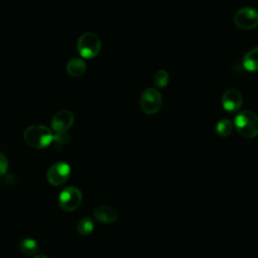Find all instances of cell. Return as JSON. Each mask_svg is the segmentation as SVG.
I'll return each instance as SVG.
<instances>
[{
  "mask_svg": "<svg viewBox=\"0 0 258 258\" xmlns=\"http://www.w3.org/2000/svg\"><path fill=\"white\" fill-rule=\"evenodd\" d=\"M53 136L54 134L48 127L40 124L27 127L23 133L26 144L36 149L47 147L53 141Z\"/></svg>",
  "mask_w": 258,
  "mask_h": 258,
  "instance_id": "cell-1",
  "label": "cell"
},
{
  "mask_svg": "<svg viewBox=\"0 0 258 258\" xmlns=\"http://www.w3.org/2000/svg\"><path fill=\"white\" fill-rule=\"evenodd\" d=\"M236 131L247 139H252L258 135V116L251 110H244L236 115L234 119Z\"/></svg>",
  "mask_w": 258,
  "mask_h": 258,
  "instance_id": "cell-2",
  "label": "cell"
},
{
  "mask_svg": "<svg viewBox=\"0 0 258 258\" xmlns=\"http://www.w3.org/2000/svg\"><path fill=\"white\" fill-rule=\"evenodd\" d=\"M102 42L100 37L91 31L83 33L77 41V49L82 57L93 58L101 51Z\"/></svg>",
  "mask_w": 258,
  "mask_h": 258,
  "instance_id": "cell-3",
  "label": "cell"
},
{
  "mask_svg": "<svg viewBox=\"0 0 258 258\" xmlns=\"http://www.w3.org/2000/svg\"><path fill=\"white\" fill-rule=\"evenodd\" d=\"M162 105V96L158 90L148 88L144 90L139 99V106L143 113L153 115L157 113Z\"/></svg>",
  "mask_w": 258,
  "mask_h": 258,
  "instance_id": "cell-4",
  "label": "cell"
},
{
  "mask_svg": "<svg viewBox=\"0 0 258 258\" xmlns=\"http://www.w3.org/2000/svg\"><path fill=\"white\" fill-rule=\"evenodd\" d=\"M82 200L83 196L78 187L68 186L58 196V206L64 212H74L80 207Z\"/></svg>",
  "mask_w": 258,
  "mask_h": 258,
  "instance_id": "cell-5",
  "label": "cell"
},
{
  "mask_svg": "<svg viewBox=\"0 0 258 258\" xmlns=\"http://www.w3.org/2000/svg\"><path fill=\"white\" fill-rule=\"evenodd\" d=\"M235 25L243 30L254 29L258 25V11L253 7L239 9L234 15Z\"/></svg>",
  "mask_w": 258,
  "mask_h": 258,
  "instance_id": "cell-6",
  "label": "cell"
},
{
  "mask_svg": "<svg viewBox=\"0 0 258 258\" xmlns=\"http://www.w3.org/2000/svg\"><path fill=\"white\" fill-rule=\"evenodd\" d=\"M71 175V166L64 161H57L49 166L46 172L47 181L54 186H58L67 182Z\"/></svg>",
  "mask_w": 258,
  "mask_h": 258,
  "instance_id": "cell-7",
  "label": "cell"
},
{
  "mask_svg": "<svg viewBox=\"0 0 258 258\" xmlns=\"http://www.w3.org/2000/svg\"><path fill=\"white\" fill-rule=\"evenodd\" d=\"M74 114L70 110L56 112L51 119V128L55 133L67 132L74 124Z\"/></svg>",
  "mask_w": 258,
  "mask_h": 258,
  "instance_id": "cell-8",
  "label": "cell"
},
{
  "mask_svg": "<svg viewBox=\"0 0 258 258\" xmlns=\"http://www.w3.org/2000/svg\"><path fill=\"white\" fill-rule=\"evenodd\" d=\"M222 106L224 110L234 113L240 110L243 104V96L236 89H229L222 96Z\"/></svg>",
  "mask_w": 258,
  "mask_h": 258,
  "instance_id": "cell-9",
  "label": "cell"
},
{
  "mask_svg": "<svg viewBox=\"0 0 258 258\" xmlns=\"http://www.w3.org/2000/svg\"><path fill=\"white\" fill-rule=\"evenodd\" d=\"M94 217L97 221L105 224L113 223L118 219V212L111 206H99L94 211Z\"/></svg>",
  "mask_w": 258,
  "mask_h": 258,
  "instance_id": "cell-10",
  "label": "cell"
},
{
  "mask_svg": "<svg viewBox=\"0 0 258 258\" xmlns=\"http://www.w3.org/2000/svg\"><path fill=\"white\" fill-rule=\"evenodd\" d=\"M242 64L244 69L248 72H258V46L249 49L245 53L242 59Z\"/></svg>",
  "mask_w": 258,
  "mask_h": 258,
  "instance_id": "cell-11",
  "label": "cell"
},
{
  "mask_svg": "<svg viewBox=\"0 0 258 258\" xmlns=\"http://www.w3.org/2000/svg\"><path fill=\"white\" fill-rule=\"evenodd\" d=\"M87 64L82 58H72L67 63V73L73 78H79L86 72Z\"/></svg>",
  "mask_w": 258,
  "mask_h": 258,
  "instance_id": "cell-12",
  "label": "cell"
},
{
  "mask_svg": "<svg viewBox=\"0 0 258 258\" xmlns=\"http://www.w3.org/2000/svg\"><path fill=\"white\" fill-rule=\"evenodd\" d=\"M19 250L21 253L27 256L35 255L38 252V244L31 238H25L19 242Z\"/></svg>",
  "mask_w": 258,
  "mask_h": 258,
  "instance_id": "cell-13",
  "label": "cell"
},
{
  "mask_svg": "<svg viewBox=\"0 0 258 258\" xmlns=\"http://www.w3.org/2000/svg\"><path fill=\"white\" fill-rule=\"evenodd\" d=\"M94 231V222L91 218L85 217L82 218L77 224V232L81 236L90 235Z\"/></svg>",
  "mask_w": 258,
  "mask_h": 258,
  "instance_id": "cell-14",
  "label": "cell"
},
{
  "mask_svg": "<svg viewBox=\"0 0 258 258\" xmlns=\"http://www.w3.org/2000/svg\"><path fill=\"white\" fill-rule=\"evenodd\" d=\"M233 131V124L229 119H222L216 124V132L222 137L229 136Z\"/></svg>",
  "mask_w": 258,
  "mask_h": 258,
  "instance_id": "cell-15",
  "label": "cell"
},
{
  "mask_svg": "<svg viewBox=\"0 0 258 258\" xmlns=\"http://www.w3.org/2000/svg\"><path fill=\"white\" fill-rule=\"evenodd\" d=\"M169 82V76L168 73L165 70H158L154 77H153V83L157 88H164L167 86Z\"/></svg>",
  "mask_w": 258,
  "mask_h": 258,
  "instance_id": "cell-16",
  "label": "cell"
},
{
  "mask_svg": "<svg viewBox=\"0 0 258 258\" xmlns=\"http://www.w3.org/2000/svg\"><path fill=\"white\" fill-rule=\"evenodd\" d=\"M71 140V136L67 132L61 133H55L53 136V141L58 145H63L69 143Z\"/></svg>",
  "mask_w": 258,
  "mask_h": 258,
  "instance_id": "cell-17",
  "label": "cell"
},
{
  "mask_svg": "<svg viewBox=\"0 0 258 258\" xmlns=\"http://www.w3.org/2000/svg\"><path fill=\"white\" fill-rule=\"evenodd\" d=\"M8 168V161L6 156L0 151V176L6 173Z\"/></svg>",
  "mask_w": 258,
  "mask_h": 258,
  "instance_id": "cell-18",
  "label": "cell"
},
{
  "mask_svg": "<svg viewBox=\"0 0 258 258\" xmlns=\"http://www.w3.org/2000/svg\"><path fill=\"white\" fill-rule=\"evenodd\" d=\"M33 258H49V257L46 255H35Z\"/></svg>",
  "mask_w": 258,
  "mask_h": 258,
  "instance_id": "cell-19",
  "label": "cell"
}]
</instances>
